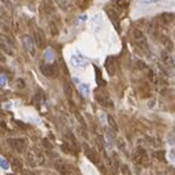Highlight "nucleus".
Here are the masks:
<instances>
[{
  "mask_svg": "<svg viewBox=\"0 0 175 175\" xmlns=\"http://www.w3.org/2000/svg\"><path fill=\"white\" fill-rule=\"evenodd\" d=\"M105 70L109 76H114L116 72V59L114 56H109L105 61Z\"/></svg>",
  "mask_w": 175,
  "mask_h": 175,
  "instance_id": "obj_5",
  "label": "nucleus"
},
{
  "mask_svg": "<svg viewBox=\"0 0 175 175\" xmlns=\"http://www.w3.org/2000/svg\"><path fill=\"white\" fill-rule=\"evenodd\" d=\"M174 19H175V15L173 14V13L166 12V13L160 14V15L158 17L156 21H158V23H160V24H162V25H169V24H171Z\"/></svg>",
  "mask_w": 175,
  "mask_h": 175,
  "instance_id": "obj_6",
  "label": "nucleus"
},
{
  "mask_svg": "<svg viewBox=\"0 0 175 175\" xmlns=\"http://www.w3.org/2000/svg\"><path fill=\"white\" fill-rule=\"evenodd\" d=\"M79 90H81V92L83 93V96H88L89 92H90L88 84H81V85H79Z\"/></svg>",
  "mask_w": 175,
  "mask_h": 175,
  "instance_id": "obj_22",
  "label": "nucleus"
},
{
  "mask_svg": "<svg viewBox=\"0 0 175 175\" xmlns=\"http://www.w3.org/2000/svg\"><path fill=\"white\" fill-rule=\"evenodd\" d=\"M7 143L19 153H23L26 149V141L24 139H8Z\"/></svg>",
  "mask_w": 175,
  "mask_h": 175,
  "instance_id": "obj_4",
  "label": "nucleus"
},
{
  "mask_svg": "<svg viewBox=\"0 0 175 175\" xmlns=\"http://www.w3.org/2000/svg\"><path fill=\"white\" fill-rule=\"evenodd\" d=\"M133 37H134V40H135L137 47L143 52H148V43H147L144 34L141 32V30L135 28L133 31Z\"/></svg>",
  "mask_w": 175,
  "mask_h": 175,
  "instance_id": "obj_2",
  "label": "nucleus"
},
{
  "mask_svg": "<svg viewBox=\"0 0 175 175\" xmlns=\"http://www.w3.org/2000/svg\"><path fill=\"white\" fill-rule=\"evenodd\" d=\"M23 44H24V47H25V50L30 53V55H34V47H33V40H32V38L30 37V36H27V34H25V36H23Z\"/></svg>",
  "mask_w": 175,
  "mask_h": 175,
  "instance_id": "obj_7",
  "label": "nucleus"
},
{
  "mask_svg": "<svg viewBox=\"0 0 175 175\" xmlns=\"http://www.w3.org/2000/svg\"><path fill=\"white\" fill-rule=\"evenodd\" d=\"M105 11H106V14H108L109 19L112 21V24L117 26V23H118V13H117V11L114 9L112 7H106Z\"/></svg>",
  "mask_w": 175,
  "mask_h": 175,
  "instance_id": "obj_11",
  "label": "nucleus"
},
{
  "mask_svg": "<svg viewBox=\"0 0 175 175\" xmlns=\"http://www.w3.org/2000/svg\"><path fill=\"white\" fill-rule=\"evenodd\" d=\"M12 163H13V167H15L17 169H21V167H23V161L20 159H18V158H14Z\"/></svg>",
  "mask_w": 175,
  "mask_h": 175,
  "instance_id": "obj_21",
  "label": "nucleus"
},
{
  "mask_svg": "<svg viewBox=\"0 0 175 175\" xmlns=\"http://www.w3.org/2000/svg\"><path fill=\"white\" fill-rule=\"evenodd\" d=\"M45 56H46L47 61H52V59H53V51H52V50H47V51L45 52Z\"/></svg>",
  "mask_w": 175,
  "mask_h": 175,
  "instance_id": "obj_26",
  "label": "nucleus"
},
{
  "mask_svg": "<svg viewBox=\"0 0 175 175\" xmlns=\"http://www.w3.org/2000/svg\"><path fill=\"white\" fill-rule=\"evenodd\" d=\"M70 63L75 68H79V66H83L87 62H85V59H84L83 56H76V55H74V56L70 57Z\"/></svg>",
  "mask_w": 175,
  "mask_h": 175,
  "instance_id": "obj_10",
  "label": "nucleus"
},
{
  "mask_svg": "<svg viewBox=\"0 0 175 175\" xmlns=\"http://www.w3.org/2000/svg\"><path fill=\"white\" fill-rule=\"evenodd\" d=\"M64 93H65V96H66L69 99L72 97V87H71V84H70L68 81L64 82Z\"/></svg>",
  "mask_w": 175,
  "mask_h": 175,
  "instance_id": "obj_16",
  "label": "nucleus"
},
{
  "mask_svg": "<svg viewBox=\"0 0 175 175\" xmlns=\"http://www.w3.org/2000/svg\"><path fill=\"white\" fill-rule=\"evenodd\" d=\"M0 163H1V168L2 169H8V162L6 161V160H4V159H1V161H0Z\"/></svg>",
  "mask_w": 175,
  "mask_h": 175,
  "instance_id": "obj_27",
  "label": "nucleus"
},
{
  "mask_svg": "<svg viewBox=\"0 0 175 175\" xmlns=\"http://www.w3.org/2000/svg\"><path fill=\"white\" fill-rule=\"evenodd\" d=\"M39 69H40V72L46 77H57L58 76V68L56 64L51 65V64L42 63Z\"/></svg>",
  "mask_w": 175,
  "mask_h": 175,
  "instance_id": "obj_3",
  "label": "nucleus"
},
{
  "mask_svg": "<svg viewBox=\"0 0 175 175\" xmlns=\"http://www.w3.org/2000/svg\"><path fill=\"white\" fill-rule=\"evenodd\" d=\"M148 77H149V79L152 81V82H154V83H156V78H155V75H154V72L152 71V70H149V72H148Z\"/></svg>",
  "mask_w": 175,
  "mask_h": 175,
  "instance_id": "obj_28",
  "label": "nucleus"
},
{
  "mask_svg": "<svg viewBox=\"0 0 175 175\" xmlns=\"http://www.w3.org/2000/svg\"><path fill=\"white\" fill-rule=\"evenodd\" d=\"M76 117H77V120H78V122L82 124V127H83V129H85L87 128V124H85V122H84V120H83V117L79 115V112H77L76 111Z\"/></svg>",
  "mask_w": 175,
  "mask_h": 175,
  "instance_id": "obj_24",
  "label": "nucleus"
},
{
  "mask_svg": "<svg viewBox=\"0 0 175 175\" xmlns=\"http://www.w3.org/2000/svg\"><path fill=\"white\" fill-rule=\"evenodd\" d=\"M49 27H50V32H51L52 36H57V34L59 33V31H58L57 26L55 25V23H50V24H49Z\"/></svg>",
  "mask_w": 175,
  "mask_h": 175,
  "instance_id": "obj_20",
  "label": "nucleus"
},
{
  "mask_svg": "<svg viewBox=\"0 0 175 175\" xmlns=\"http://www.w3.org/2000/svg\"><path fill=\"white\" fill-rule=\"evenodd\" d=\"M84 152H85V155H87V158L92 162V163H98V155H97V153L96 152H93L88 144L84 143Z\"/></svg>",
  "mask_w": 175,
  "mask_h": 175,
  "instance_id": "obj_9",
  "label": "nucleus"
},
{
  "mask_svg": "<svg viewBox=\"0 0 175 175\" xmlns=\"http://www.w3.org/2000/svg\"><path fill=\"white\" fill-rule=\"evenodd\" d=\"M141 4H154V2H158L160 0H139Z\"/></svg>",
  "mask_w": 175,
  "mask_h": 175,
  "instance_id": "obj_29",
  "label": "nucleus"
},
{
  "mask_svg": "<svg viewBox=\"0 0 175 175\" xmlns=\"http://www.w3.org/2000/svg\"><path fill=\"white\" fill-rule=\"evenodd\" d=\"M95 71H96V81L97 83L99 84L102 82V77H101V71L98 70V68H95Z\"/></svg>",
  "mask_w": 175,
  "mask_h": 175,
  "instance_id": "obj_25",
  "label": "nucleus"
},
{
  "mask_svg": "<svg viewBox=\"0 0 175 175\" xmlns=\"http://www.w3.org/2000/svg\"><path fill=\"white\" fill-rule=\"evenodd\" d=\"M154 156H155L158 160H160V161H165V160H166V153H165L163 150L155 152V153H154Z\"/></svg>",
  "mask_w": 175,
  "mask_h": 175,
  "instance_id": "obj_19",
  "label": "nucleus"
},
{
  "mask_svg": "<svg viewBox=\"0 0 175 175\" xmlns=\"http://www.w3.org/2000/svg\"><path fill=\"white\" fill-rule=\"evenodd\" d=\"M96 101L101 104V105H103V106H112V103H111V101H110V98L105 95V93H103V92H96Z\"/></svg>",
  "mask_w": 175,
  "mask_h": 175,
  "instance_id": "obj_8",
  "label": "nucleus"
},
{
  "mask_svg": "<svg viewBox=\"0 0 175 175\" xmlns=\"http://www.w3.org/2000/svg\"><path fill=\"white\" fill-rule=\"evenodd\" d=\"M66 139L70 141V147H72L74 149H78V143H77V140H76V137L74 136V134H71V133H68L66 134Z\"/></svg>",
  "mask_w": 175,
  "mask_h": 175,
  "instance_id": "obj_15",
  "label": "nucleus"
},
{
  "mask_svg": "<svg viewBox=\"0 0 175 175\" xmlns=\"http://www.w3.org/2000/svg\"><path fill=\"white\" fill-rule=\"evenodd\" d=\"M130 0H114V6L117 9H125L129 6Z\"/></svg>",
  "mask_w": 175,
  "mask_h": 175,
  "instance_id": "obj_14",
  "label": "nucleus"
},
{
  "mask_svg": "<svg viewBox=\"0 0 175 175\" xmlns=\"http://www.w3.org/2000/svg\"><path fill=\"white\" fill-rule=\"evenodd\" d=\"M17 84H18V88H19V89L25 88V83H24L23 79H18V81H17Z\"/></svg>",
  "mask_w": 175,
  "mask_h": 175,
  "instance_id": "obj_30",
  "label": "nucleus"
},
{
  "mask_svg": "<svg viewBox=\"0 0 175 175\" xmlns=\"http://www.w3.org/2000/svg\"><path fill=\"white\" fill-rule=\"evenodd\" d=\"M5 84H6V77L5 75H1V87H5Z\"/></svg>",
  "mask_w": 175,
  "mask_h": 175,
  "instance_id": "obj_31",
  "label": "nucleus"
},
{
  "mask_svg": "<svg viewBox=\"0 0 175 175\" xmlns=\"http://www.w3.org/2000/svg\"><path fill=\"white\" fill-rule=\"evenodd\" d=\"M121 171H122V174L123 175H133L131 174V171L129 169V167L127 165H122L121 166Z\"/></svg>",
  "mask_w": 175,
  "mask_h": 175,
  "instance_id": "obj_23",
  "label": "nucleus"
},
{
  "mask_svg": "<svg viewBox=\"0 0 175 175\" xmlns=\"http://www.w3.org/2000/svg\"><path fill=\"white\" fill-rule=\"evenodd\" d=\"M131 159H133L134 163H136V165H143V166L148 165V155H147V152L144 150V148H142V147H137L133 152Z\"/></svg>",
  "mask_w": 175,
  "mask_h": 175,
  "instance_id": "obj_1",
  "label": "nucleus"
},
{
  "mask_svg": "<svg viewBox=\"0 0 175 175\" xmlns=\"http://www.w3.org/2000/svg\"><path fill=\"white\" fill-rule=\"evenodd\" d=\"M55 168L58 171L59 174H62V175H69V173H70L69 167H68L64 162H62V161H57V162L55 163Z\"/></svg>",
  "mask_w": 175,
  "mask_h": 175,
  "instance_id": "obj_13",
  "label": "nucleus"
},
{
  "mask_svg": "<svg viewBox=\"0 0 175 175\" xmlns=\"http://www.w3.org/2000/svg\"><path fill=\"white\" fill-rule=\"evenodd\" d=\"M76 1H77L78 6H79L82 9H85L88 6L91 4V1H92V0H76Z\"/></svg>",
  "mask_w": 175,
  "mask_h": 175,
  "instance_id": "obj_18",
  "label": "nucleus"
},
{
  "mask_svg": "<svg viewBox=\"0 0 175 175\" xmlns=\"http://www.w3.org/2000/svg\"><path fill=\"white\" fill-rule=\"evenodd\" d=\"M106 121H108V124H109V127L112 129V130H117L118 128H117V124H116V121H115V118L111 116V115H108V117H106Z\"/></svg>",
  "mask_w": 175,
  "mask_h": 175,
  "instance_id": "obj_17",
  "label": "nucleus"
},
{
  "mask_svg": "<svg viewBox=\"0 0 175 175\" xmlns=\"http://www.w3.org/2000/svg\"><path fill=\"white\" fill-rule=\"evenodd\" d=\"M33 39L34 42L37 43V45L39 47H44L45 46V37H44V33L42 31H37L33 33Z\"/></svg>",
  "mask_w": 175,
  "mask_h": 175,
  "instance_id": "obj_12",
  "label": "nucleus"
}]
</instances>
